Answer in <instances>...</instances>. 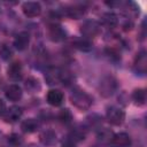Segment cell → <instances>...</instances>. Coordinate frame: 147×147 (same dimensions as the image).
<instances>
[{
  "label": "cell",
  "mask_w": 147,
  "mask_h": 147,
  "mask_svg": "<svg viewBox=\"0 0 147 147\" xmlns=\"http://www.w3.org/2000/svg\"><path fill=\"white\" fill-rule=\"evenodd\" d=\"M117 80L114 76L111 75H106L101 78L99 83V93L103 98H109L111 96L116 90H117Z\"/></svg>",
  "instance_id": "7a4b0ae2"
},
{
  "label": "cell",
  "mask_w": 147,
  "mask_h": 147,
  "mask_svg": "<svg viewBox=\"0 0 147 147\" xmlns=\"http://www.w3.org/2000/svg\"><path fill=\"white\" fill-rule=\"evenodd\" d=\"M39 127V123L34 118H26L21 123V129L25 133H32L36 132Z\"/></svg>",
  "instance_id": "9a60e30c"
},
{
  "label": "cell",
  "mask_w": 147,
  "mask_h": 147,
  "mask_svg": "<svg viewBox=\"0 0 147 147\" xmlns=\"http://www.w3.org/2000/svg\"><path fill=\"white\" fill-rule=\"evenodd\" d=\"M40 141L45 146H53L56 142V133L53 130H45L40 133Z\"/></svg>",
  "instance_id": "2e32d148"
},
{
  "label": "cell",
  "mask_w": 147,
  "mask_h": 147,
  "mask_svg": "<svg viewBox=\"0 0 147 147\" xmlns=\"http://www.w3.org/2000/svg\"><path fill=\"white\" fill-rule=\"evenodd\" d=\"M113 147H130L131 145V138L127 133L125 132H121L117 134H114L111 144Z\"/></svg>",
  "instance_id": "8fae6325"
},
{
  "label": "cell",
  "mask_w": 147,
  "mask_h": 147,
  "mask_svg": "<svg viewBox=\"0 0 147 147\" xmlns=\"http://www.w3.org/2000/svg\"><path fill=\"white\" fill-rule=\"evenodd\" d=\"M57 117H59L60 122H62L63 124H70L72 122V114H71V111L68 108L61 109Z\"/></svg>",
  "instance_id": "603a6c76"
},
{
  "label": "cell",
  "mask_w": 147,
  "mask_h": 147,
  "mask_svg": "<svg viewBox=\"0 0 147 147\" xmlns=\"http://www.w3.org/2000/svg\"><path fill=\"white\" fill-rule=\"evenodd\" d=\"M113 137H114V132L109 129H100L99 132H98V140L100 144L102 145H109L111 144V140H113Z\"/></svg>",
  "instance_id": "ac0fdd59"
},
{
  "label": "cell",
  "mask_w": 147,
  "mask_h": 147,
  "mask_svg": "<svg viewBox=\"0 0 147 147\" xmlns=\"http://www.w3.org/2000/svg\"><path fill=\"white\" fill-rule=\"evenodd\" d=\"M72 80H74V77L70 71L60 69V83H62L63 85H69Z\"/></svg>",
  "instance_id": "d4e9b609"
},
{
  "label": "cell",
  "mask_w": 147,
  "mask_h": 147,
  "mask_svg": "<svg viewBox=\"0 0 147 147\" xmlns=\"http://www.w3.org/2000/svg\"><path fill=\"white\" fill-rule=\"evenodd\" d=\"M101 21H102V24L105 26H107L108 29H113L117 25L118 23V18H117V15L111 13V11H108V13H105L101 17Z\"/></svg>",
  "instance_id": "e0dca14e"
},
{
  "label": "cell",
  "mask_w": 147,
  "mask_h": 147,
  "mask_svg": "<svg viewBox=\"0 0 147 147\" xmlns=\"http://www.w3.org/2000/svg\"><path fill=\"white\" fill-rule=\"evenodd\" d=\"M5 111H6V105L2 100H0V116H2L5 114Z\"/></svg>",
  "instance_id": "f1b7e54d"
},
{
  "label": "cell",
  "mask_w": 147,
  "mask_h": 147,
  "mask_svg": "<svg viewBox=\"0 0 147 147\" xmlns=\"http://www.w3.org/2000/svg\"><path fill=\"white\" fill-rule=\"evenodd\" d=\"M8 142L11 145V146H20L22 142H23V139L21 136H18L17 133H11L9 137H8Z\"/></svg>",
  "instance_id": "4316f807"
},
{
  "label": "cell",
  "mask_w": 147,
  "mask_h": 147,
  "mask_svg": "<svg viewBox=\"0 0 147 147\" xmlns=\"http://www.w3.org/2000/svg\"><path fill=\"white\" fill-rule=\"evenodd\" d=\"M106 117H107V121L110 124L121 125V124H123V122L125 119V113L122 108L116 107V106H111V107L108 108Z\"/></svg>",
  "instance_id": "277c9868"
},
{
  "label": "cell",
  "mask_w": 147,
  "mask_h": 147,
  "mask_svg": "<svg viewBox=\"0 0 147 147\" xmlns=\"http://www.w3.org/2000/svg\"><path fill=\"white\" fill-rule=\"evenodd\" d=\"M101 31V25L99 22L94 20H87L80 25V33L84 36V38L91 39L96 37Z\"/></svg>",
  "instance_id": "3957f363"
},
{
  "label": "cell",
  "mask_w": 147,
  "mask_h": 147,
  "mask_svg": "<svg viewBox=\"0 0 147 147\" xmlns=\"http://www.w3.org/2000/svg\"><path fill=\"white\" fill-rule=\"evenodd\" d=\"M48 36H49V39L53 41H62L65 39L67 33L59 24L53 23L48 28Z\"/></svg>",
  "instance_id": "ba28073f"
},
{
  "label": "cell",
  "mask_w": 147,
  "mask_h": 147,
  "mask_svg": "<svg viewBox=\"0 0 147 147\" xmlns=\"http://www.w3.org/2000/svg\"><path fill=\"white\" fill-rule=\"evenodd\" d=\"M132 100L138 106L145 105V102H146V91L144 88H136L132 92Z\"/></svg>",
  "instance_id": "7402d4cb"
},
{
  "label": "cell",
  "mask_w": 147,
  "mask_h": 147,
  "mask_svg": "<svg viewBox=\"0 0 147 147\" xmlns=\"http://www.w3.org/2000/svg\"><path fill=\"white\" fill-rule=\"evenodd\" d=\"M74 46H75L77 49L82 51V52H90V51L93 48V45H92L91 40L87 39V38H84V37L76 39Z\"/></svg>",
  "instance_id": "ffe728a7"
},
{
  "label": "cell",
  "mask_w": 147,
  "mask_h": 147,
  "mask_svg": "<svg viewBox=\"0 0 147 147\" xmlns=\"http://www.w3.org/2000/svg\"><path fill=\"white\" fill-rule=\"evenodd\" d=\"M22 11L26 17H37L41 14V6L36 1H28L22 5Z\"/></svg>",
  "instance_id": "8992f818"
},
{
  "label": "cell",
  "mask_w": 147,
  "mask_h": 147,
  "mask_svg": "<svg viewBox=\"0 0 147 147\" xmlns=\"http://www.w3.org/2000/svg\"><path fill=\"white\" fill-rule=\"evenodd\" d=\"M45 79L49 85L59 84L60 83V69L57 68H49L45 75Z\"/></svg>",
  "instance_id": "d6986e66"
},
{
  "label": "cell",
  "mask_w": 147,
  "mask_h": 147,
  "mask_svg": "<svg viewBox=\"0 0 147 147\" xmlns=\"http://www.w3.org/2000/svg\"><path fill=\"white\" fill-rule=\"evenodd\" d=\"M7 75L13 82L21 80L22 76H23V69H22L21 62L20 61H15V62L10 63L9 67H8V70H7Z\"/></svg>",
  "instance_id": "52a82bcc"
},
{
  "label": "cell",
  "mask_w": 147,
  "mask_h": 147,
  "mask_svg": "<svg viewBox=\"0 0 147 147\" xmlns=\"http://www.w3.org/2000/svg\"><path fill=\"white\" fill-rule=\"evenodd\" d=\"M86 13V8L83 5H72L65 9V15L74 20L82 18Z\"/></svg>",
  "instance_id": "7c38bea8"
},
{
  "label": "cell",
  "mask_w": 147,
  "mask_h": 147,
  "mask_svg": "<svg viewBox=\"0 0 147 147\" xmlns=\"http://www.w3.org/2000/svg\"><path fill=\"white\" fill-rule=\"evenodd\" d=\"M87 121H86V126L87 127H99V125L101 124V117H99L98 115H92V116H90V117H87L86 118Z\"/></svg>",
  "instance_id": "484cf974"
},
{
  "label": "cell",
  "mask_w": 147,
  "mask_h": 147,
  "mask_svg": "<svg viewBox=\"0 0 147 147\" xmlns=\"http://www.w3.org/2000/svg\"><path fill=\"white\" fill-rule=\"evenodd\" d=\"M70 101L76 108H78L80 110H87L93 103L92 96L87 92H85L84 90H80V88L75 90L70 94Z\"/></svg>",
  "instance_id": "6da1fadb"
},
{
  "label": "cell",
  "mask_w": 147,
  "mask_h": 147,
  "mask_svg": "<svg viewBox=\"0 0 147 147\" xmlns=\"http://www.w3.org/2000/svg\"><path fill=\"white\" fill-rule=\"evenodd\" d=\"M25 87L30 93H34L40 88V85H39L38 79H36L33 77H29L25 82Z\"/></svg>",
  "instance_id": "cb8c5ba5"
},
{
  "label": "cell",
  "mask_w": 147,
  "mask_h": 147,
  "mask_svg": "<svg viewBox=\"0 0 147 147\" xmlns=\"http://www.w3.org/2000/svg\"><path fill=\"white\" fill-rule=\"evenodd\" d=\"M133 71L137 75H140V76L146 75V71H147V54H146V51L141 49L137 54V56L133 61Z\"/></svg>",
  "instance_id": "5b68a950"
},
{
  "label": "cell",
  "mask_w": 147,
  "mask_h": 147,
  "mask_svg": "<svg viewBox=\"0 0 147 147\" xmlns=\"http://www.w3.org/2000/svg\"><path fill=\"white\" fill-rule=\"evenodd\" d=\"M5 94H6V98L10 101H18L22 98L23 92H22V88L17 84H11L6 88Z\"/></svg>",
  "instance_id": "5bb4252c"
},
{
  "label": "cell",
  "mask_w": 147,
  "mask_h": 147,
  "mask_svg": "<svg viewBox=\"0 0 147 147\" xmlns=\"http://www.w3.org/2000/svg\"><path fill=\"white\" fill-rule=\"evenodd\" d=\"M11 49L8 47V46H6V45H3L1 48H0V56L3 59V60H8L10 56H11Z\"/></svg>",
  "instance_id": "83f0119b"
},
{
  "label": "cell",
  "mask_w": 147,
  "mask_h": 147,
  "mask_svg": "<svg viewBox=\"0 0 147 147\" xmlns=\"http://www.w3.org/2000/svg\"><path fill=\"white\" fill-rule=\"evenodd\" d=\"M46 99H47V102L51 106L59 107V106L62 105L64 96H63V93L60 90H51V91H48Z\"/></svg>",
  "instance_id": "4fadbf2b"
},
{
  "label": "cell",
  "mask_w": 147,
  "mask_h": 147,
  "mask_svg": "<svg viewBox=\"0 0 147 147\" xmlns=\"http://www.w3.org/2000/svg\"><path fill=\"white\" fill-rule=\"evenodd\" d=\"M29 147H36V146H34V145H30Z\"/></svg>",
  "instance_id": "f546056e"
},
{
  "label": "cell",
  "mask_w": 147,
  "mask_h": 147,
  "mask_svg": "<svg viewBox=\"0 0 147 147\" xmlns=\"http://www.w3.org/2000/svg\"><path fill=\"white\" fill-rule=\"evenodd\" d=\"M22 108L18 107V106H11L9 107L8 109H6L5 114L2 115L5 121L6 122H9V123H14L16 121H18L22 116Z\"/></svg>",
  "instance_id": "30bf717a"
},
{
  "label": "cell",
  "mask_w": 147,
  "mask_h": 147,
  "mask_svg": "<svg viewBox=\"0 0 147 147\" xmlns=\"http://www.w3.org/2000/svg\"><path fill=\"white\" fill-rule=\"evenodd\" d=\"M85 136H86V129H84V127H75V129L71 130V132L69 133L68 137L77 144L78 141L84 140Z\"/></svg>",
  "instance_id": "44dd1931"
},
{
  "label": "cell",
  "mask_w": 147,
  "mask_h": 147,
  "mask_svg": "<svg viewBox=\"0 0 147 147\" xmlns=\"http://www.w3.org/2000/svg\"><path fill=\"white\" fill-rule=\"evenodd\" d=\"M30 44V34L26 31H21L15 36L14 39V46L18 51H24L28 48Z\"/></svg>",
  "instance_id": "9c48e42d"
}]
</instances>
